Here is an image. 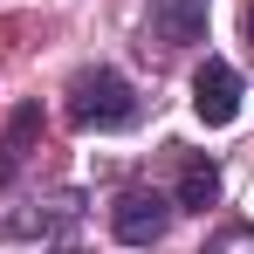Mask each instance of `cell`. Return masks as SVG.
I'll list each match as a JSON object with an SVG mask.
<instances>
[{"label": "cell", "mask_w": 254, "mask_h": 254, "mask_svg": "<svg viewBox=\"0 0 254 254\" xmlns=\"http://www.w3.org/2000/svg\"><path fill=\"white\" fill-rule=\"evenodd\" d=\"M192 110H199V124L220 130L241 117V69L234 62H220V55H206L199 69H192Z\"/></svg>", "instance_id": "5"}, {"label": "cell", "mask_w": 254, "mask_h": 254, "mask_svg": "<svg viewBox=\"0 0 254 254\" xmlns=\"http://www.w3.org/2000/svg\"><path fill=\"white\" fill-rule=\"evenodd\" d=\"M69 124H76V130H96V137L130 130V124H137V89H130V76L110 69V62L76 69V76H69Z\"/></svg>", "instance_id": "1"}, {"label": "cell", "mask_w": 254, "mask_h": 254, "mask_svg": "<svg viewBox=\"0 0 254 254\" xmlns=\"http://www.w3.org/2000/svg\"><path fill=\"white\" fill-rule=\"evenodd\" d=\"M248 35H254V7H248Z\"/></svg>", "instance_id": "9"}, {"label": "cell", "mask_w": 254, "mask_h": 254, "mask_svg": "<svg viewBox=\"0 0 254 254\" xmlns=\"http://www.w3.org/2000/svg\"><path fill=\"white\" fill-rule=\"evenodd\" d=\"M172 206H179V213H213V206H220V165H213L206 151H186V158H179Z\"/></svg>", "instance_id": "7"}, {"label": "cell", "mask_w": 254, "mask_h": 254, "mask_svg": "<svg viewBox=\"0 0 254 254\" xmlns=\"http://www.w3.org/2000/svg\"><path fill=\"white\" fill-rule=\"evenodd\" d=\"M206 14H213V0H151L144 7V48L158 42L172 55V48L206 42Z\"/></svg>", "instance_id": "4"}, {"label": "cell", "mask_w": 254, "mask_h": 254, "mask_svg": "<svg viewBox=\"0 0 254 254\" xmlns=\"http://www.w3.org/2000/svg\"><path fill=\"white\" fill-rule=\"evenodd\" d=\"M172 192H158V186H124L117 192V206H110V234L124 241V248H158L172 234Z\"/></svg>", "instance_id": "2"}, {"label": "cell", "mask_w": 254, "mask_h": 254, "mask_svg": "<svg viewBox=\"0 0 254 254\" xmlns=\"http://www.w3.org/2000/svg\"><path fill=\"white\" fill-rule=\"evenodd\" d=\"M76 220H83V199H76V192H55V199H35L28 213H14V220L0 227V241H42V248H62V241L76 234Z\"/></svg>", "instance_id": "3"}, {"label": "cell", "mask_w": 254, "mask_h": 254, "mask_svg": "<svg viewBox=\"0 0 254 254\" xmlns=\"http://www.w3.org/2000/svg\"><path fill=\"white\" fill-rule=\"evenodd\" d=\"M35 137H42V96H21V103L7 110V130H0V186L21 179L28 151H35Z\"/></svg>", "instance_id": "6"}, {"label": "cell", "mask_w": 254, "mask_h": 254, "mask_svg": "<svg viewBox=\"0 0 254 254\" xmlns=\"http://www.w3.org/2000/svg\"><path fill=\"white\" fill-rule=\"evenodd\" d=\"M206 254H254V227H227V234H220Z\"/></svg>", "instance_id": "8"}]
</instances>
